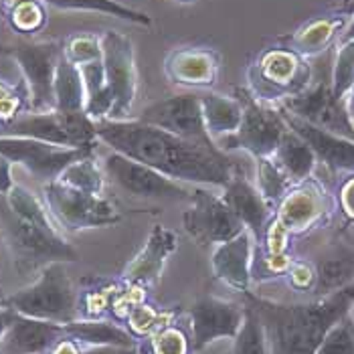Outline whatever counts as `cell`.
<instances>
[{"mask_svg":"<svg viewBox=\"0 0 354 354\" xmlns=\"http://www.w3.org/2000/svg\"><path fill=\"white\" fill-rule=\"evenodd\" d=\"M27 83L30 111L55 109V71L63 55V45L55 41H21L6 49Z\"/></svg>","mask_w":354,"mask_h":354,"instance_id":"obj_11","label":"cell"},{"mask_svg":"<svg viewBox=\"0 0 354 354\" xmlns=\"http://www.w3.org/2000/svg\"><path fill=\"white\" fill-rule=\"evenodd\" d=\"M0 231L19 272L28 273L57 261L73 263L80 259L77 249L61 235V231L19 217L8 207L4 194H0Z\"/></svg>","mask_w":354,"mask_h":354,"instance_id":"obj_3","label":"cell"},{"mask_svg":"<svg viewBox=\"0 0 354 354\" xmlns=\"http://www.w3.org/2000/svg\"><path fill=\"white\" fill-rule=\"evenodd\" d=\"M314 69L308 59L283 43L266 47L247 67V89L263 104L281 106L312 85Z\"/></svg>","mask_w":354,"mask_h":354,"instance_id":"obj_4","label":"cell"},{"mask_svg":"<svg viewBox=\"0 0 354 354\" xmlns=\"http://www.w3.org/2000/svg\"><path fill=\"white\" fill-rule=\"evenodd\" d=\"M63 55L77 67L100 61L104 57L102 49V35L93 32H73L63 43Z\"/></svg>","mask_w":354,"mask_h":354,"instance_id":"obj_37","label":"cell"},{"mask_svg":"<svg viewBox=\"0 0 354 354\" xmlns=\"http://www.w3.org/2000/svg\"><path fill=\"white\" fill-rule=\"evenodd\" d=\"M53 93L57 111H85V83L82 71L65 55H61L57 63Z\"/></svg>","mask_w":354,"mask_h":354,"instance_id":"obj_26","label":"cell"},{"mask_svg":"<svg viewBox=\"0 0 354 354\" xmlns=\"http://www.w3.org/2000/svg\"><path fill=\"white\" fill-rule=\"evenodd\" d=\"M187 314L191 322L192 348L194 353H198L223 338L233 340L245 320V306L205 296L194 301Z\"/></svg>","mask_w":354,"mask_h":354,"instance_id":"obj_15","label":"cell"},{"mask_svg":"<svg viewBox=\"0 0 354 354\" xmlns=\"http://www.w3.org/2000/svg\"><path fill=\"white\" fill-rule=\"evenodd\" d=\"M104 172L122 192L138 198H168V201H189L192 189L164 176L162 172L132 160L120 152H109L104 158Z\"/></svg>","mask_w":354,"mask_h":354,"instance_id":"obj_13","label":"cell"},{"mask_svg":"<svg viewBox=\"0 0 354 354\" xmlns=\"http://www.w3.org/2000/svg\"><path fill=\"white\" fill-rule=\"evenodd\" d=\"M183 227L192 241L203 247L227 243L245 231V225L229 209L223 194H213L207 187L192 189L189 207L183 215Z\"/></svg>","mask_w":354,"mask_h":354,"instance_id":"obj_10","label":"cell"},{"mask_svg":"<svg viewBox=\"0 0 354 354\" xmlns=\"http://www.w3.org/2000/svg\"><path fill=\"white\" fill-rule=\"evenodd\" d=\"M43 201L57 225L67 231L108 227L122 221V213L106 196L71 189L61 180L45 183Z\"/></svg>","mask_w":354,"mask_h":354,"instance_id":"obj_8","label":"cell"},{"mask_svg":"<svg viewBox=\"0 0 354 354\" xmlns=\"http://www.w3.org/2000/svg\"><path fill=\"white\" fill-rule=\"evenodd\" d=\"M231 354H272L263 322H261L257 310L249 301L245 306V320L239 328L237 336L233 338Z\"/></svg>","mask_w":354,"mask_h":354,"instance_id":"obj_34","label":"cell"},{"mask_svg":"<svg viewBox=\"0 0 354 354\" xmlns=\"http://www.w3.org/2000/svg\"><path fill=\"white\" fill-rule=\"evenodd\" d=\"M275 162L283 168V172L290 176L292 183H304L310 178L314 166L318 162L314 150L308 146L306 140H301L294 130H286V134L281 138L277 150L272 156Z\"/></svg>","mask_w":354,"mask_h":354,"instance_id":"obj_25","label":"cell"},{"mask_svg":"<svg viewBox=\"0 0 354 354\" xmlns=\"http://www.w3.org/2000/svg\"><path fill=\"white\" fill-rule=\"evenodd\" d=\"M138 351L140 354H192V340L191 334L183 330L176 324L156 330L154 334L138 340Z\"/></svg>","mask_w":354,"mask_h":354,"instance_id":"obj_30","label":"cell"},{"mask_svg":"<svg viewBox=\"0 0 354 354\" xmlns=\"http://www.w3.org/2000/svg\"><path fill=\"white\" fill-rule=\"evenodd\" d=\"M201 97V109H203V120L209 136L215 140L227 136H233L243 120V106L237 95H223L215 91H205L198 95Z\"/></svg>","mask_w":354,"mask_h":354,"instance_id":"obj_23","label":"cell"},{"mask_svg":"<svg viewBox=\"0 0 354 354\" xmlns=\"http://www.w3.org/2000/svg\"><path fill=\"white\" fill-rule=\"evenodd\" d=\"M65 336V324L35 320L12 312V322L4 334L0 354H47Z\"/></svg>","mask_w":354,"mask_h":354,"instance_id":"obj_22","label":"cell"},{"mask_svg":"<svg viewBox=\"0 0 354 354\" xmlns=\"http://www.w3.org/2000/svg\"><path fill=\"white\" fill-rule=\"evenodd\" d=\"M65 334L75 338L83 346H126V348L138 346V340L130 334V330L113 320L77 318L65 324Z\"/></svg>","mask_w":354,"mask_h":354,"instance_id":"obj_24","label":"cell"},{"mask_svg":"<svg viewBox=\"0 0 354 354\" xmlns=\"http://www.w3.org/2000/svg\"><path fill=\"white\" fill-rule=\"evenodd\" d=\"M340 205H342L344 213L354 218V176L348 178L340 189Z\"/></svg>","mask_w":354,"mask_h":354,"instance_id":"obj_43","label":"cell"},{"mask_svg":"<svg viewBox=\"0 0 354 354\" xmlns=\"http://www.w3.org/2000/svg\"><path fill=\"white\" fill-rule=\"evenodd\" d=\"M0 17H2V19H6V10H4V4H2V0H0Z\"/></svg>","mask_w":354,"mask_h":354,"instance_id":"obj_50","label":"cell"},{"mask_svg":"<svg viewBox=\"0 0 354 354\" xmlns=\"http://www.w3.org/2000/svg\"><path fill=\"white\" fill-rule=\"evenodd\" d=\"M176 247H178V233L164 225H154L144 247L126 266L122 279L126 283H134L140 288L156 286L162 277L168 257L176 251Z\"/></svg>","mask_w":354,"mask_h":354,"instance_id":"obj_17","label":"cell"},{"mask_svg":"<svg viewBox=\"0 0 354 354\" xmlns=\"http://www.w3.org/2000/svg\"><path fill=\"white\" fill-rule=\"evenodd\" d=\"M4 198H6L8 207H10L19 217L27 218L30 223H37V225H41V227H47V229H57V231H61L59 225H57V221L53 218V215L49 213L47 205H45L41 198H37L32 192L28 191L27 187L15 185L8 194H4Z\"/></svg>","mask_w":354,"mask_h":354,"instance_id":"obj_33","label":"cell"},{"mask_svg":"<svg viewBox=\"0 0 354 354\" xmlns=\"http://www.w3.org/2000/svg\"><path fill=\"white\" fill-rule=\"evenodd\" d=\"M172 2H176V4H194L198 0H172Z\"/></svg>","mask_w":354,"mask_h":354,"instance_id":"obj_49","label":"cell"},{"mask_svg":"<svg viewBox=\"0 0 354 354\" xmlns=\"http://www.w3.org/2000/svg\"><path fill=\"white\" fill-rule=\"evenodd\" d=\"M77 300L80 294L65 270V263L57 261L43 268L35 283L4 298L0 306L35 320L69 324L80 318Z\"/></svg>","mask_w":354,"mask_h":354,"instance_id":"obj_5","label":"cell"},{"mask_svg":"<svg viewBox=\"0 0 354 354\" xmlns=\"http://www.w3.org/2000/svg\"><path fill=\"white\" fill-rule=\"evenodd\" d=\"M316 354H354V318L351 314L332 326Z\"/></svg>","mask_w":354,"mask_h":354,"instance_id":"obj_39","label":"cell"},{"mask_svg":"<svg viewBox=\"0 0 354 354\" xmlns=\"http://www.w3.org/2000/svg\"><path fill=\"white\" fill-rule=\"evenodd\" d=\"M316 266L310 263V261H292V266L288 268L286 272V281L292 290L296 292H312L314 294V288H316Z\"/></svg>","mask_w":354,"mask_h":354,"instance_id":"obj_40","label":"cell"},{"mask_svg":"<svg viewBox=\"0 0 354 354\" xmlns=\"http://www.w3.org/2000/svg\"><path fill=\"white\" fill-rule=\"evenodd\" d=\"M223 198L229 205V209L241 218L247 231L253 235L255 243H261L275 211L261 196V192L257 191V187H253L243 176L241 168L235 170L229 185L223 189Z\"/></svg>","mask_w":354,"mask_h":354,"instance_id":"obj_20","label":"cell"},{"mask_svg":"<svg viewBox=\"0 0 354 354\" xmlns=\"http://www.w3.org/2000/svg\"><path fill=\"white\" fill-rule=\"evenodd\" d=\"M316 266V288L314 296L324 298L354 281V253H334L330 257L320 259Z\"/></svg>","mask_w":354,"mask_h":354,"instance_id":"obj_27","label":"cell"},{"mask_svg":"<svg viewBox=\"0 0 354 354\" xmlns=\"http://www.w3.org/2000/svg\"><path fill=\"white\" fill-rule=\"evenodd\" d=\"M168 324H174V314L146 300L136 304L126 316V328L136 340H142Z\"/></svg>","mask_w":354,"mask_h":354,"instance_id":"obj_32","label":"cell"},{"mask_svg":"<svg viewBox=\"0 0 354 354\" xmlns=\"http://www.w3.org/2000/svg\"><path fill=\"white\" fill-rule=\"evenodd\" d=\"M279 111H281L288 128L294 130L301 140L308 142V146L314 150V154L320 162H324L332 170H353L354 172V140L332 134L324 128L310 124L286 109L279 108Z\"/></svg>","mask_w":354,"mask_h":354,"instance_id":"obj_21","label":"cell"},{"mask_svg":"<svg viewBox=\"0 0 354 354\" xmlns=\"http://www.w3.org/2000/svg\"><path fill=\"white\" fill-rule=\"evenodd\" d=\"M243 106V120L239 130L233 136L217 140V146L225 150H245L253 158L273 156L281 138L288 130L283 115L277 106H270L251 95L247 87H239L235 91Z\"/></svg>","mask_w":354,"mask_h":354,"instance_id":"obj_7","label":"cell"},{"mask_svg":"<svg viewBox=\"0 0 354 354\" xmlns=\"http://www.w3.org/2000/svg\"><path fill=\"white\" fill-rule=\"evenodd\" d=\"M97 140L132 160L146 164L176 183L225 189L241 168L221 148H209L174 136L142 120H97Z\"/></svg>","mask_w":354,"mask_h":354,"instance_id":"obj_1","label":"cell"},{"mask_svg":"<svg viewBox=\"0 0 354 354\" xmlns=\"http://www.w3.org/2000/svg\"><path fill=\"white\" fill-rule=\"evenodd\" d=\"M346 111H348V118H351V122H353L354 126V89L346 97Z\"/></svg>","mask_w":354,"mask_h":354,"instance_id":"obj_47","label":"cell"},{"mask_svg":"<svg viewBox=\"0 0 354 354\" xmlns=\"http://www.w3.org/2000/svg\"><path fill=\"white\" fill-rule=\"evenodd\" d=\"M95 148H67L32 138L0 136V154L45 183L57 180L69 164L91 156Z\"/></svg>","mask_w":354,"mask_h":354,"instance_id":"obj_12","label":"cell"},{"mask_svg":"<svg viewBox=\"0 0 354 354\" xmlns=\"http://www.w3.org/2000/svg\"><path fill=\"white\" fill-rule=\"evenodd\" d=\"M247 301L257 310L270 353L272 354H316L322 340L354 306V281L351 286L306 304H277L245 294Z\"/></svg>","mask_w":354,"mask_h":354,"instance_id":"obj_2","label":"cell"},{"mask_svg":"<svg viewBox=\"0 0 354 354\" xmlns=\"http://www.w3.org/2000/svg\"><path fill=\"white\" fill-rule=\"evenodd\" d=\"M255 162H257V191L261 192V196L275 211V207H279V203L290 192L292 180L272 156L255 158Z\"/></svg>","mask_w":354,"mask_h":354,"instance_id":"obj_31","label":"cell"},{"mask_svg":"<svg viewBox=\"0 0 354 354\" xmlns=\"http://www.w3.org/2000/svg\"><path fill=\"white\" fill-rule=\"evenodd\" d=\"M83 354H140L138 346L126 348V346H85Z\"/></svg>","mask_w":354,"mask_h":354,"instance_id":"obj_44","label":"cell"},{"mask_svg":"<svg viewBox=\"0 0 354 354\" xmlns=\"http://www.w3.org/2000/svg\"><path fill=\"white\" fill-rule=\"evenodd\" d=\"M47 6H53L57 10H89V12H102L115 17L120 21H128L140 27H150L152 19L148 12L136 10L132 6H126L118 0H43Z\"/></svg>","mask_w":354,"mask_h":354,"instance_id":"obj_28","label":"cell"},{"mask_svg":"<svg viewBox=\"0 0 354 354\" xmlns=\"http://www.w3.org/2000/svg\"><path fill=\"white\" fill-rule=\"evenodd\" d=\"M104 176H106L104 168H100V164L95 162V158L91 154V156H85L82 160H77V162L69 164L57 180H61L63 185H67L71 189L104 196V187H106Z\"/></svg>","mask_w":354,"mask_h":354,"instance_id":"obj_29","label":"cell"},{"mask_svg":"<svg viewBox=\"0 0 354 354\" xmlns=\"http://www.w3.org/2000/svg\"><path fill=\"white\" fill-rule=\"evenodd\" d=\"M17 183L12 180V162L0 154V194H8Z\"/></svg>","mask_w":354,"mask_h":354,"instance_id":"obj_41","label":"cell"},{"mask_svg":"<svg viewBox=\"0 0 354 354\" xmlns=\"http://www.w3.org/2000/svg\"><path fill=\"white\" fill-rule=\"evenodd\" d=\"M19 2H23V0H2V4H4V10H8L10 6H15V4H19Z\"/></svg>","mask_w":354,"mask_h":354,"instance_id":"obj_48","label":"cell"},{"mask_svg":"<svg viewBox=\"0 0 354 354\" xmlns=\"http://www.w3.org/2000/svg\"><path fill=\"white\" fill-rule=\"evenodd\" d=\"M83 348H85V346L80 344L75 338L65 336V338H61L47 354H83Z\"/></svg>","mask_w":354,"mask_h":354,"instance_id":"obj_42","label":"cell"},{"mask_svg":"<svg viewBox=\"0 0 354 354\" xmlns=\"http://www.w3.org/2000/svg\"><path fill=\"white\" fill-rule=\"evenodd\" d=\"M223 55L215 47L185 45L176 47L164 59V75L172 85L211 89L218 83Z\"/></svg>","mask_w":354,"mask_h":354,"instance_id":"obj_16","label":"cell"},{"mask_svg":"<svg viewBox=\"0 0 354 354\" xmlns=\"http://www.w3.org/2000/svg\"><path fill=\"white\" fill-rule=\"evenodd\" d=\"M253 253H255V239L245 229L235 239L213 247L211 270L225 286L245 296L251 292V283H253V275H251Z\"/></svg>","mask_w":354,"mask_h":354,"instance_id":"obj_19","label":"cell"},{"mask_svg":"<svg viewBox=\"0 0 354 354\" xmlns=\"http://www.w3.org/2000/svg\"><path fill=\"white\" fill-rule=\"evenodd\" d=\"M351 316H353V318H354V306H353V310H351Z\"/></svg>","mask_w":354,"mask_h":354,"instance_id":"obj_51","label":"cell"},{"mask_svg":"<svg viewBox=\"0 0 354 354\" xmlns=\"http://www.w3.org/2000/svg\"><path fill=\"white\" fill-rule=\"evenodd\" d=\"M353 17L346 10H334L328 15H318L310 21H306L301 27H298L292 35L283 37L279 43H283L288 49L296 51L304 59H314L318 55L326 53L328 49L340 41L346 28L351 27Z\"/></svg>","mask_w":354,"mask_h":354,"instance_id":"obj_18","label":"cell"},{"mask_svg":"<svg viewBox=\"0 0 354 354\" xmlns=\"http://www.w3.org/2000/svg\"><path fill=\"white\" fill-rule=\"evenodd\" d=\"M0 136H21L67 148H95V122L85 111H27L0 126Z\"/></svg>","mask_w":354,"mask_h":354,"instance_id":"obj_6","label":"cell"},{"mask_svg":"<svg viewBox=\"0 0 354 354\" xmlns=\"http://www.w3.org/2000/svg\"><path fill=\"white\" fill-rule=\"evenodd\" d=\"M47 4L43 0H23L6 10V21L21 35H35L47 25Z\"/></svg>","mask_w":354,"mask_h":354,"instance_id":"obj_36","label":"cell"},{"mask_svg":"<svg viewBox=\"0 0 354 354\" xmlns=\"http://www.w3.org/2000/svg\"><path fill=\"white\" fill-rule=\"evenodd\" d=\"M342 10H346V12L353 17V23H351V27L346 28V32L342 35V39H340V41H344V39H354V0H344Z\"/></svg>","mask_w":354,"mask_h":354,"instance_id":"obj_46","label":"cell"},{"mask_svg":"<svg viewBox=\"0 0 354 354\" xmlns=\"http://www.w3.org/2000/svg\"><path fill=\"white\" fill-rule=\"evenodd\" d=\"M330 85L336 102H344L354 89V39L338 41Z\"/></svg>","mask_w":354,"mask_h":354,"instance_id":"obj_35","label":"cell"},{"mask_svg":"<svg viewBox=\"0 0 354 354\" xmlns=\"http://www.w3.org/2000/svg\"><path fill=\"white\" fill-rule=\"evenodd\" d=\"M102 49L106 83L113 100L108 120H132L140 83L134 43L124 32L106 30L102 35Z\"/></svg>","mask_w":354,"mask_h":354,"instance_id":"obj_9","label":"cell"},{"mask_svg":"<svg viewBox=\"0 0 354 354\" xmlns=\"http://www.w3.org/2000/svg\"><path fill=\"white\" fill-rule=\"evenodd\" d=\"M138 120H142L144 124L156 126L160 130H166L174 136L191 140L194 144L218 148L215 140L209 136V132L205 128L201 97L196 93H178V95L158 100L144 109Z\"/></svg>","mask_w":354,"mask_h":354,"instance_id":"obj_14","label":"cell"},{"mask_svg":"<svg viewBox=\"0 0 354 354\" xmlns=\"http://www.w3.org/2000/svg\"><path fill=\"white\" fill-rule=\"evenodd\" d=\"M27 109L30 111V95L25 80L19 85L0 80V126L27 113Z\"/></svg>","mask_w":354,"mask_h":354,"instance_id":"obj_38","label":"cell"},{"mask_svg":"<svg viewBox=\"0 0 354 354\" xmlns=\"http://www.w3.org/2000/svg\"><path fill=\"white\" fill-rule=\"evenodd\" d=\"M10 322H12V310L0 306V346H2L4 334H6V330L10 326Z\"/></svg>","mask_w":354,"mask_h":354,"instance_id":"obj_45","label":"cell"}]
</instances>
